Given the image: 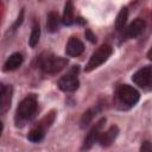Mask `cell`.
Returning <instances> with one entry per match:
<instances>
[{
	"label": "cell",
	"mask_w": 152,
	"mask_h": 152,
	"mask_svg": "<svg viewBox=\"0 0 152 152\" xmlns=\"http://www.w3.org/2000/svg\"><path fill=\"white\" fill-rule=\"evenodd\" d=\"M38 64L40 69L46 74H56L61 71L68 64V59L64 57L55 56L49 52H44L38 57Z\"/></svg>",
	"instance_id": "6da1fadb"
},
{
	"label": "cell",
	"mask_w": 152,
	"mask_h": 152,
	"mask_svg": "<svg viewBox=\"0 0 152 152\" xmlns=\"http://www.w3.org/2000/svg\"><path fill=\"white\" fill-rule=\"evenodd\" d=\"M37 107H38V100L37 96L34 94H30L27 95L18 106L17 108V119L25 121L31 119L36 112H37Z\"/></svg>",
	"instance_id": "7a4b0ae2"
},
{
	"label": "cell",
	"mask_w": 152,
	"mask_h": 152,
	"mask_svg": "<svg viewBox=\"0 0 152 152\" xmlns=\"http://www.w3.org/2000/svg\"><path fill=\"white\" fill-rule=\"evenodd\" d=\"M112 52H113V48L110 45H108V44L101 45L100 48H97L93 52V55L90 56V58H89V61H88L84 70L87 72H89V71L96 69L97 66H100L102 63H104L110 57Z\"/></svg>",
	"instance_id": "3957f363"
},
{
	"label": "cell",
	"mask_w": 152,
	"mask_h": 152,
	"mask_svg": "<svg viewBox=\"0 0 152 152\" xmlns=\"http://www.w3.org/2000/svg\"><path fill=\"white\" fill-rule=\"evenodd\" d=\"M116 96L122 104H126L128 107L134 106L140 97L139 91L128 84H121L116 90Z\"/></svg>",
	"instance_id": "277c9868"
},
{
	"label": "cell",
	"mask_w": 152,
	"mask_h": 152,
	"mask_svg": "<svg viewBox=\"0 0 152 152\" xmlns=\"http://www.w3.org/2000/svg\"><path fill=\"white\" fill-rule=\"evenodd\" d=\"M78 70H80L78 65H74L72 69L66 75H64L63 77L59 78L58 87H59L61 90H63V91H75L78 88V86H80V82H78V78H77Z\"/></svg>",
	"instance_id": "5b68a950"
},
{
	"label": "cell",
	"mask_w": 152,
	"mask_h": 152,
	"mask_svg": "<svg viewBox=\"0 0 152 152\" xmlns=\"http://www.w3.org/2000/svg\"><path fill=\"white\" fill-rule=\"evenodd\" d=\"M132 81L140 88H152V65L144 66L135 71L132 76Z\"/></svg>",
	"instance_id": "8992f818"
},
{
	"label": "cell",
	"mask_w": 152,
	"mask_h": 152,
	"mask_svg": "<svg viewBox=\"0 0 152 152\" xmlns=\"http://www.w3.org/2000/svg\"><path fill=\"white\" fill-rule=\"evenodd\" d=\"M103 122H106V119H101L100 121H97L88 132L87 137L84 138L83 145H82V150H89L96 141H99V138L101 135V128L103 126Z\"/></svg>",
	"instance_id": "52a82bcc"
},
{
	"label": "cell",
	"mask_w": 152,
	"mask_h": 152,
	"mask_svg": "<svg viewBox=\"0 0 152 152\" xmlns=\"http://www.w3.org/2000/svg\"><path fill=\"white\" fill-rule=\"evenodd\" d=\"M12 87L7 84L1 86V91H0V113L5 114L10 107H11V101H12Z\"/></svg>",
	"instance_id": "ba28073f"
},
{
	"label": "cell",
	"mask_w": 152,
	"mask_h": 152,
	"mask_svg": "<svg viewBox=\"0 0 152 152\" xmlns=\"http://www.w3.org/2000/svg\"><path fill=\"white\" fill-rule=\"evenodd\" d=\"M84 50V45L83 43L76 38V37H71L68 43H66V46H65V53L70 57H77L80 56Z\"/></svg>",
	"instance_id": "9c48e42d"
},
{
	"label": "cell",
	"mask_w": 152,
	"mask_h": 152,
	"mask_svg": "<svg viewBox=\"0 0 152 152\" xmlns=\"http://www.w3.org/2000/svg\"><path fill=\"white\" fill-rule=\"evenodd\" d=\"M119 134V128L116 126H110L106 132H102L100 138H99V142L101 146H109L112 145V142L115 140V138Z\"/></svg>",
	"instance_id": "30bf717a"
},
{
	"label": "cell",
	"mask_w": 152,
	"mask_h": 152,
	"mask_svg": "<svg viewBox=\"0 0 152 152\" xmlns=\"http://www.w3.org/2000/svg\"><path fill=\"white\" fill-rule=\"evenodd\" d=\"M144 28H145V21L140 18H137L126 28V37L127 38H137L144 31Z\"/></svg>",
	"instance_id": "8fae6325"
},
{
	"label": "cell",
	"mask_w": 152,
	"mask_h": 152,
	"mask_svg": "<svg viewBox=\"0 0 152 152\" xmlns=\"http://www.w3.org/2000/svg\"><path fill=\"white\" fill-rule=\"evenodd\" d=\"M23 63V55L19 52H15L13 55H11L7 61L4 64V71H12L18 69Z\"/></svg>",
	"instance_id": "7c38bea8"
},
{
	"label": "cell",
	"mask_w": 152,
	"mask_h": 152,
	"mask_svg": "<svg viewBox=\"0 0 152 152\" xmlns=\"http://www.w3.org/2000/svg\"><path fill=\"white\" fill-rule=\"evenodd\" d=\"M59 21H61V19H59V15H58L57 12H55V11L49 12V14H48V20H46L48 31H49V32H52V33L56 32V31L58 30V27H59Z\"/></svg>",
	"instance_id": "4fadbf2b"
},
{
	"label": "cell",
	"mask_w": 152,
	"mask_h": 152,
	"mask_svg": "<svg viewBox=\"0 0 152 152\" xmlns=\"http://www.w3.org/2000/svg\"><path fill=\"white\" fill-rule=\"evenodd\" d=\"M62 21L64 25H71L75 23V17H74V6L72 2L68 1L64 6V12H63V18Z\"/></svg>",
	"instance_id": "5bb4252c"
},
{
	"label": "cell",
	"mask_w": 152,
	"mask_h": 152,
	"mask_svg": "<svg viewBox=\"0 0 152 152\" xmlns=\"http://www.w3.org/2000/svg\"><path fill=\"white\" fill-rule=\"evenodd\" d=\"M44 134H45V129L37 125L36 127H33V128L28 132L27 139H28L30 141H32V142H38V141H40V140L44 138Z\"/></svg>",
	"instance_id": "9a60e30c"
},
{
	"label": "cell",
	"mask_w": 152,
	"mask_h": 152,
	"mask_svg": "<svg viewBox=\"0 0 152 152\" xmlns=\"http://www.w3.org/2000/svg\"><path fill=\"white\" fill-rule=\"evenodd\" d=\"M127 18H128V10H127V7H122L120 10V12L118 13V17L115 20V28L118 31H121L125 27Z\"/></svg>",
	"instance_id": "2e32d148"
},
{
	"label": "cell",
	"mask_w": 152,
	"mask_h": 152,
	"mask_svg": "<svg viewBox=\"0 0 152 152\" xmlns=\"http://www.w3.org/2000/svg\"><path fill=\"white\" fill-rule=\"evenodd\" d=\"M39 37H40V27H39L38 24H34L33 27H32L30 38H28V45L31 48H34L39 42Z\"/></svg>",
	"instance_id": "e0dca14e"
},
{
	"label": "cell",
	"mask_w": 152,
	"mask_h": 152,
	"mask_svg": "<svg viewBox=\"0 0 152 152\" xmlns=\"http://www.w3.org/2000/svg\"><path fill=\"white\" fill-rule=\"evenodd\" d=\"M96 113H97V108H90L87 112H84V114H83V116L81 119V126L82 127L88 126L90 124V121L94 119V116L96 115Z\"/></svg>",
	"instance_id": "ac0fdd59"
},
{
	"label": "cell",
	"mask_w": 152,
	"mask_h": 152,
	"mask_svg": "<svg viewBox=\"0 0 152 152\" xmlns=\"http://www.w3.org/2000/svg\"><path fill=\"white\" fill-rule=\"evenodd\" d=\"M53 121H55V112H50L48 115H45V116L40 120V122L38 124V126H40L42 128L46 129L48 127L51 126V124H52Z\"/></svg>",
	"instance_id": "d6986e66"
},
{
	"label": "cell",
	"mask_w": 152,
	"mask_h": 152,
	"mask_svg": "<svg viewBox=\"0 0 152 152\" xmlns=\"http://www.w3.org/2000/svg\"><path fill=\"white\" fill-rule=\"evenodd\" d=\"M140 152H152V144L150 141H144L140 146Z\"/></svg>",
	"instance_id": "ffe728a7"
},
{
	"label": "cell",
	"mask_w": 152,
	"mask_h": 152,
	"mask_svg": "<svg viewBox=\"0 0 152 152\" xmlns=\"http://www.w3.org/2000/svg\"><path fill=\"white\" fill-rule=\"evenodd\" d=\"M23 17H24V11L21 10V11H20V14H19V17L17 18L15 23H14V24H13V26H12V30H13V31H15V30L18 28V26L21 24V21H23Z\"/></svg>",
	"instance_id": "44dd1931"
},
{
	"label": "cell",
	"mask_w": 152,
	"mask_h": 152,
	"mask_svg": "<svg viewBox=\"0 0 152 152\" xmlns=\"http://www.w3.org/2000/svg\"><path fill=\"white\" fill-rule=\"evenodd\" d=\"M84 36H86V38H87L89 42H91V43H95V42H96V37H95V34H94L90 30H86Z\"/></svg>",
	"instance_id": "7402d4cb"
},
{
	"label": "cell",
	"mask_w": 152,
	"mask_h": 152,
	"mask_svg": "<svg viewBox=\"0 0 152 152\" xmlns=\"http://www.w3.org/2000/svg\"><path fill=\"white\" fill-rule=\"evenodd\" d=\"M147 57H148V59L152 61V48L148 50V52H147Z\"/></svg>",
	"instance_id": "603a6c76"
}]
</instances>
